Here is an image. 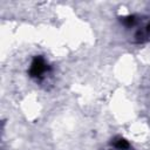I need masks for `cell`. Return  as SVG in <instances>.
<instances>
[{
	"label": "cell",
	"mask_w": 150,
	"mask_h": 150,
	"mask_svg": "<svg viewBox=\"0 0 150 150\" xmlns=\"http://www.w3.org/2000/svg\"><path fill=\"white\" fill-rule=\"evenodd\" d=\"M49 69L48 64L46 63L45 59L42 56H35L30 63V68L28 70V74L30 77H34V79H39L41 77L47 70Z\"/></svg>",
	"instance_id": "6da1fadb"
},
{
	"label": "cell",
	"mask_w": 150,
	"mask_h": 150,
	"mask_svg": "<svg viewBox=\"0 0 150 150\" xmlns=\"http://www.w3.org/2000/svg\"><path fill=\"white\" fill-rule=\"evenodd\" d=\"M121 22L127 26V27H131L136 23V16L135 15H128V16H123L121 18Z\"/></svg>",
	"instance_id": "7a4b0ae2"
},
{
	"label": "cell",
	"mask_w": 150,
	"mask_h": 150,
	"mask_svg": "<svg viewBox=\"0 0 150 150\" xmlns=\"http://www.w3.org/2000/svg\"><path fill=\"white\" fill-rule=\"evenodd\" d=\"M145 32H146L148 34H150V22H149V23L145 26Z\"/></svg>",
	"instance_id": "3957f363"
}]
</instances>
